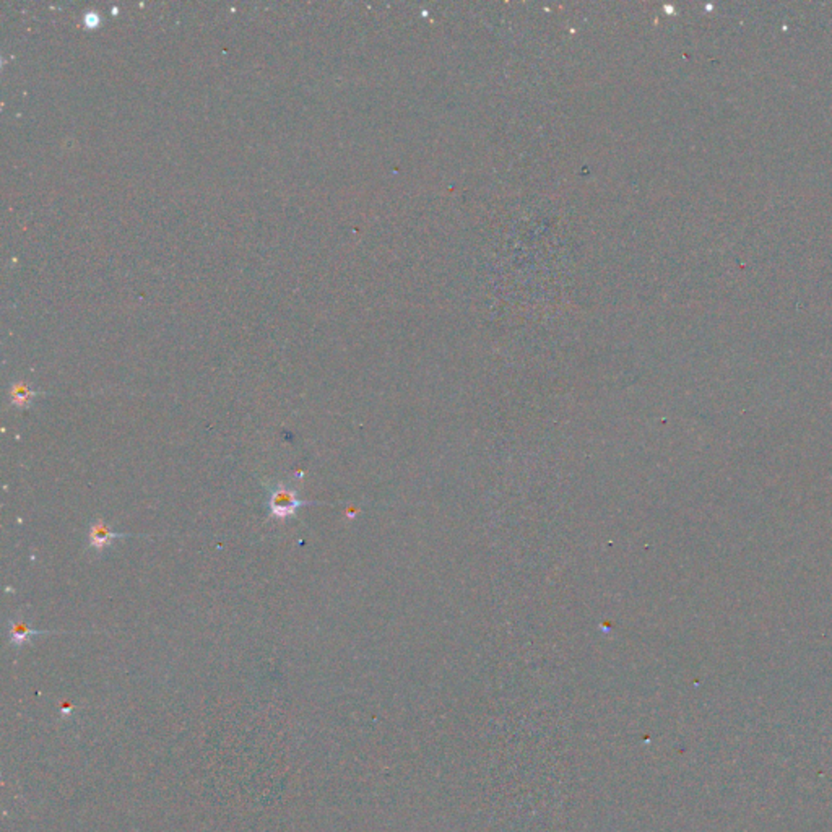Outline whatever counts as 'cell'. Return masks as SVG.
<instances>
[{
	"instance_id": "cell-1",
	"label": "cell",
	"mask_w": 832,
	"mask_h": 832,
	"mask_svg": "<svg viewBox=\"0 0 832 832\" xmlns=\"http://www.w3.org/2000/svg\"><path fill=\"white\" fill-rule=\"evenodd\" d=\"M312 502H306L299 499V494L293 488L286 486L285 483H277L270 486L268 494V511L273 519H290L296 516V511L303 506H311Z\"/></svg>"
},
{
	"instance_id": "cell-2",
	"label": "cell",
	"mask_w": 832,
	"mask_h": 832,
	"mask_svg": "<svg viewBox=\"0 0 832 832\" xmlns=\"http://www.w3.org/2000/svg\"><path fill=\"white\" fill-rule=\"evenodd\" d=\"M124 537H130V533L112 532L111 527H109L106 522H103V520H100V519H95L90 524L88 543H90V548L95 550L96 553H103V551L106 550L112 542H116L117 538H124Z\"/></svg>"
},
{
	"instance_id": "cell-3",
	"label": "cell",
	"mask_w": 832,
	"mask_h": 832,
	"mask_svg": "<svg viewBox=\"0 0 832 832\" xmlns=\"http://www.w3.org/2000/svg\"><path fill=\"white\" fill-rule=\"evenodd\" d=\"M41 634H49V632L31 629L28 626V623L20 620V618H12V620H8L10 644H12V646H15V647L23 646V644H28L34 636H41Z\"/></svg>"
},
{
	"instance_id": "cell-4",
	"label": "cell",
	"mask_w": 832,
	"mask_h": 832,
	"mask_svg": "<svg viewBox=\"0 0 832 832\" xmlns=\"http://www.w3.org/2000/svg\"><path fill=\"white\" fill-rule=\"evenodd\" d=\"M36 395H38V392L31 390L26 382H13L12 386H10V402H12L13 407H17L20 410L30 408V405L34 400Z\"/></svg>"
}]
</instances>
